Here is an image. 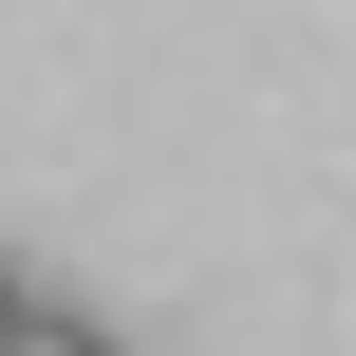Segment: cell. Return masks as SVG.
Masks as SVG:
<instances>
[{"label":"cell","mask_w":356,"mask_h":356,"mask_svg":"<svg viewBox=\"0 0 356 356\" xmlns=\"http://www.w3.org/2000/svg\"><path fill=\"white\" fill-rule=\"evenodd\" d=\"M0 356H131V338H113L94 300H19V338H0Z\"/></svg>","instance_id":"obj_1"},{"label":"cell","mask_w":356,"mask_h":356,"mask_svg":"<svg viewBox=\"0 0 356 356\" xmlns=\"http://www.w3.org/2000/svg\"><path fill=\"white\" fill-rule=\"evenodd\" d=\"M19 300H38V282H19V263H0V338H19Z\"/></svg>","instance_id":"obj_2"}]
</instances>
